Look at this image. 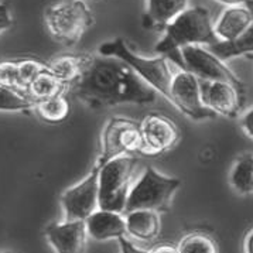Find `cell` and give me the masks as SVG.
Here are the masks:
<instances>
[{
  "label": "cell",
  "instance_id": "cell-1",
  "mask_svg": "<svg viewBox=\"0 0 253 253\" xmlns=\"http://www.w3.org/2000/svg\"><path fill=\"white\" fill-rule=\"evenodd\" d=\"M72 95L89 109L118 105H149L159 92L142 80L129 64L116 57L92 55L81 78L70 86Z\"/></svg>",
  "mask_w": 253,
  "mask_h": 253
},
{
  "label": "cell",
  "instance_id": "cell-2",
  "mask_svg": "<svg viewBox=\"0 0 253 253\" xmlns=\"http://www.w3.org/2000/svg\"><path fill=\"white\" fill-rule=\"evenodd\" d=\"M212 17L203 6L188 7L166 27L163 39L154 47L159 55H164L182 68L180 50L188 45H213L219 39L213 29Z\"/></svg>",
  "mask_w": 253,
  "mask_h": 253
},
{
  "label": "cell",
  "instance_id": "cell-3",
  "mask_svg": "<svg viewBox=\"0 0 253 253\" xmlns=\"http://www.w3.org/2000/svg\"><path fill=\"white\" fill-rule=\"evenodd\" d=\"M99 55L103 57H116L125 61L132 67L134 72L147 82L152 88L163 95L170 102V88L175 72L170 65V58L164 55L157 57H142L136 54L127 44V41L122 37H116L115 40L105 41L98 47Z\"/></svg>",
  "mask_w": 253,
  "mask_h": 253
},
{
  "label": "cell",
  "instance_id": "cell-4",
  "mask_svg": "<svg viewBox=\"0 0 253 253\" xmlns=\"http://www.w3.org/2000/svg\"><path fill=\"white\" fill-rule=\"evenodd\" d=\"M44 23L50 36L65 47H74L95 23L85 0H68L47 7Z\"/></svg>",
  "mask_w": 253,
  "mask_h": 253
},
{
  "label": "cell",
  "instance_id": "cell-5",
  "mask_svg": "<svg viewBox=\"0 0 253 253\" xmlns=\"http://www.w3.org/2000/svg\"><path fill=\"white\" fill-rule=\"evenodd\" d=\"M137 159L130 156L118 157L99 169V208L125 213L126 204L134 185Z\"/></svg>",
  "mask_w": 253,
  "mask_h": 253
},
{
  "label": "cell",
  "instance_id": "cell-6",
  "mask_svg": "<svg viewBox=\"0 0 253 253\" xmlns=\"http://www.w3.org/2000/svg\"><path fill=\"white\" fill-rule=\"evenodd\" d=\"M181 187V180L169 177L153 167H147L142 177L134 182L125 213L136 210H152L156 212H169L175 193Z\"/></svg>",
  "mask_w": 253,
  "mask_h": 253
},
{
  "label": "cell",
  "instance_id": "cell-7",
  "mask_svg": "<svg viewBox=\"0 0 253 253\" xmlns=\"http://www.w3.org/2000/svg\"><path fill=\"white\" fill-rule=\"evenodd\" d=\"M143 150L142 123L126 116H113L106 122L101 134V150L95 166L101 169L118 157Z\"/></svg>",
  "mask_w": 253,
  "mask_h": 253
},
{
  "label": "cell",
  "instance_id": "cell-8",
  "mask_svg": "<svg viewBox=\"0 0 253 253\" xmlns=\"http://www.w3.org/2000/svg\"><path fill=\"white\" fill-rule=\"evenodd\" d=\"M182 60V68L193 72L201 81L228 82L245 92V86L241 78L218 58L211 50L204 48V45H188L180 50Z\"/></svg>",
  "mask_w": 253,
  "mask_h": 253
},
{
  "label": "cell",
  "instance_id": "cell-9",
  "mask_svg": "<svg viewBox=\"0 0 253 253\" xmlns=\"http://www.w3.org/2000/svg\"><path fill=\"white\" fill-rule=\"evenodd\" d=\"M61 207L65 221H86L99 210V169L91 172L61 194Z\"/></svg>",
  "mask_w": 253,
  "mask_h": 253
},
{
  "label": "cell",
  "instance_id": "cell-10",
  "mask_svg": "<svg viewBox=\"0 0 253 253\" xmlns=\"http://www.w3.org/2000/svg\"><path fill=\"white\" fill-rule=\"evenodd\" d=\"M170 103L193 121L216 118V115L204 105L201 80L185 70H178L174 75L170 88Z\"/></svg>",
  "mask_w": 253,
  "mask_h": 253
},
{
  "label": "cell",
  "instance_id": "cell-11",
  "mask_svg": "<svg viewBox=\"0 0 253 253\" xmlns=\"http://www.w3.org/2000/svg\"><path fill=\"white\" fill-rule=\"evenodd\" d=\"M143 154L157 156L172 150L180 142L175 123L162 113H149L142 122Z\"/></svg>",
  "mask_w": 253,
  "mask_h": 253
},
{
  "label": "cell",
  "instance_id": "cell-12",
  "mask_svg": "<svg viewBox=\"0 0 253 253\" xmlns=\"http://www.w3.org/2000/svg\"><path fill=\"white\" fill-rule=\"evenodd\" d=\"M201 92L205 108L216 116L235 119L245 105V92L228 82L201 81Z\"/></svg>",
  "mask_w": 253,
  "mask_h": 253
},
{
  "label": "cell",
  "instance_id": "cell-13",
  "mask_svg": "<svg viewBox=\"0 0 253 253\" xmlns=\"http://www.w3.org/2000/svg\"><path fill=\"white\" fill-rule=\"evenodd\" d=\"M44 236L55 253H88L86 221L52 222L44 229Z\"/></svg>",
  "mask_w": 253,
  "mask_h": 253
},
{
  "label": "cell",
  "instance_id": "cell-14",
  "mask_svg": "<svg viewBox=\"0 0 253 253\" xmlns=\"http://www.w3.org/2000/svg\"><path fill=\"white\" fill-rule=\"evenodd\" d=\"M190 0H146L142 26L147 30L164 31L182 11L190 6Z\"/></svg>",
  "mask_w": 253,
  "mask_h": 253
},
{
  "label": "cell",
  "instance_id": "cell-15",
  "mask_svg": "<svg viewBox=\"0 0 253 253\" xmlns=\"http://www.w3.org/2000/svg\"><path fill=\"white\" fill-rule=\"evenodd\" d=\"M86 228L89 236L95 241H109V239H121L126 236V218L125 213L98 210L86 219Z\"/></svg>",
  "mask_w": 253,
  "mask_h": 253
},
{
  "label": "cell",
  "instance_id": "cell-16",
  "mask_svg": "<svg viewBox=\"0 0 253 253\" xmlns=\"http://www.w3.org/2000/svg\"><path fill=\"white\" fill-rule=\"evenodd\" d=\"M252 24V14L248 7L242 4L226 7L215 21L213 29L219 41H235L249 30Z\"/></svg>",
  "mask_w": 253,
  "mask_h": 253
},
{
  "label": "cell",
  "instance_id": "cell-17",
  "mask_svg": "<svg viewBox=\"0 0 253 253\" xmlns=\"http://www.w3.org/2000/svg\"><path fill=\"white\" fill-rule=\"evenodd\" d=\"M127 233L140 242L154 241L162 229L160 213L152 210H136L125 213Z\"/></svg>",
  "mask_w": 253,
  "mask_h": 253
},
{
  "label": "cell",
  "instance_id": "cell-18",
  "mask_svg": "<svg viewBox=\"0 0 253 253\" xmlns=\"http://www.w3.org/2000/svg\"><path fill=\"white\" fill-rule=\"evenodd\" d=\"M91 60L92 54H64L50 60L47 65L58 80L71 86L81 78Z\"/></svg>",
  "mask_w": 253,
  "mask_h": 253
},
{
  "label": "cell",
  "instance_id": "cell-19",
  "mask_svg": "<svg viewBox=\"0 0 253 253\" xmlns=\"http://www.w3.org/2000/svg\"><path fill=\"white\" fill-rule=\"evenodd\" d=\"M70 91V85L58 80L52 72L50 71L48 65L36 77V80L31 82L27 92L36 102L50 99L54 96L65 95V92Z\"/></svg>",
  "mask_w": 253,
  "mask_h": 253
},
{
  "label": "cell",
  "instance_id": "cell-20",
  "mask_svg": "<svg viewBox=\"0 0 253 253\" xmlns=\"http://www.w3.org/2000/svg\"><path fill=\"white\" fill-rule=\"evenodd\" d=\"M229 185L241 195H253V153H242L229 171Z\"/></svg>",
  "mask_w": 253,
  "mask_h": 253
},
{
  "label": "cell",
  "instance_id": "cell-21",
  "mask_svg": "<svg viewBox=\"0 0 253 253\" xmlns=\"http://www.w3.org/2000/svg\"><path fill=\"white\" fill-rule=\"evenodd\" d=\"M210 50L222 61L236 57H253V24L249 30L235 41H219L210 45Z\"/></svg>",
  "mask_w": 253,
  "mask_h": 253
},
{
  "label": "cell",
  "instance_id": "cell-22",
  "mask_svg": "<svg viewBox=\"0 0 253 253\" xmlns=\"http://www.w3.org/2000/svg\"><path fill=\"white\" fill-rule=\"evenodd\" d=\"M34 112L40 116L41 121L47 123H61L64 122L71 112L70 102L65 98V95L54 96L50 99L39 101L36 103Z\"/></svg>",
  "mask_w": 253,
  "mask_h": 253
},
{
  "label": "cell",
  "instance_id": "cell-23",
  "mask_svg": "<svg viewBox=\"0 0 253 253\" xmlns=\"http://www.w3.org/2000/svg\"><path fill=\"white\" fill-rule=\"evenodd\" d=\"M36 103L27 91H21L10 86L0 88V109L1 112L34 111Z\"/></svg>",
  "mask_w": 253,
  "mask_h": 253
},
{
  "label": "cell",
  "instance_id": "cell-24",
  "mask_svg": "<svg viewBox=\"0 0 253 253\" xmlns=\"http://www.w3.org/2000/svg\"><path fill=\"white\" fill-rule=\"evenodd\" d=\"M177 248L180 253H219L216 241L211 235L204 232L188 233Z\"/></svg>",
  "mask_w": 253,
  "mask_h": 253
},
{
  "label": "cell",
  "instance_id": "cell-25",
  "mask_svg": "<svg viewBox=\"0 0 253 253\" xmlns=\"http://www.w3.org/2000/svg\"><path fill=\"white\" fill-rule=\"evenodd\" d=\"M16 61V78H17V89L27 91L30 84L40 74L47 64H42L37 60H14Z\"/></svg>",
  "mask_w": 253,
  "mask_h": 253
},
{
  "label": "cell",
  "instance_id": "cell-26",
  "mask_svg": "<svg viewBox=\"0 0 253 253\" xmlns=\"http://www.w3.org/2000/svg\"><path fill=\"white\" fill-rule=\"evenodd\" d=\"M0 30L1 33L10 30L13 27V13H11L10 4L6 3V1H1V6H0Z\"/></svg>",
  "mask_w": 253,
  "mask_h": 253
},
{
  "label": "cell",
  "instance_id": "cell-27",
  "mask_svg": "<svg viewBox=\"0 0 253 253\" xmlns=\"http://www.w3.org/2000/svg\"><path fill=\"white\" fill-rule=\"evenodd\" d=\"M241 127H242L243 133L253 140V108L248 109V111L243 113L241 116Z\"/></svg>",
  "mask_w": 253,
  "mask_h": 253
},
{
  "label": "cell",
  "instance_id": "cell-28",
  "mask_svg": "<svg viewBox=\"0 0 253 253\" xmlns=\"http://www.w3.org/2000/svg\"><path fill=\"white\" fill-rule=\"evenodd\" d=\"M118 241H119V246H121V253H149L140 249V248H137L126 236H122L121 239H118Z\"/></svg>",
  "mask_w": 253,
  "mask_h": 253
},
{
  "label": "cell",
  "instance_id": "cell-29",
  "mask_svg": "<svg viewBox=\"0 0 253 253\" xmlns=\"http://www.w3.org/2000/svg\"><path fill=\"white\" fill-rule=\"evenodd\" d=\"M149 253H180L177 246L172 245H157L153 249L149 251Z\"/></svg>",
  "mask_w": 253,
  "mask_h": 253
},
{
  "label": "cell",
  "instance_id": "cell-30",
  "mask_svg": "<svg viewBox=\"0 0 253 253\" xmlns=\"http://www.w3.org/2000/svg\"><path fill=\"white\" fill-rule=\"evenodd\" d=\"M243 253H253V228L245 236V241H243Z\"/></svg>",
  "mask_w": 253,
  "mask_h": 253
},
{
  "label": "cell",
  "instance_id": "cell-31",
  "mask_svg": "<svg viewBox=\"0 0 253 253\" xmlns=\"http://www.w3.org/2000/svg\"><path fill=\"white\" fill-rule=\"evenodd\" d=\"M215 1L225 4L226 7H231V6H242L248 0H215Z\"/></svg>",
  "mask_w": 253,
  "mask_h": 253
},
{
  "label": "cell",
  "instance_id": "cell-32",
  "mask_svg": "<svg viewBox=\"0 0 253 253\" xmlns=\"http://www.w3.org/2000/svg\"><path fill=\"white\" fill-rule=\"evenodd\" d=\"M245 6L248 7V10L251 11V14H252L253 17V0H248V1L245 3Z\"/></svg>",
  "mask_w": 253,
  "mask_h": 253
},
{
  "label": "cell",
  "instance_id": "cell-33",
  "mask_svg": "<svg viewBox=\"0 0 253 253\" xmlns=\"http://www.w3.org/2000/svg\"><path fill=\"white\" fill-rule=\"evenodd\" d=\"M1 253H17V252H14V251H1Z\"/></svg>",
  "mask_w": 253,
  "mask_h": 253
}]
</instances>
